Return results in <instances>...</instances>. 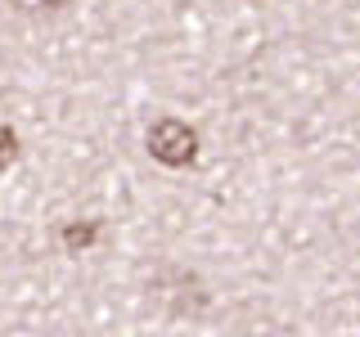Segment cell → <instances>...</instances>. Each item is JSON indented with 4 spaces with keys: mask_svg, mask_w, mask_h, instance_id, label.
I'll return each instance as SVG.
<instances>
[{
    "mask_svg": "<svg viewBox=\"0 0 360 337\" xmlns=\"http://www.w3.org/2000/svg\"><path fill=\"white\" fill-rule=\"evenodd\" d=\"M149 301L162 315H172V319H202L212 292H207V284H202L198 270L167 261V265H158L153 279H149Z\"/></svg>",
    "mask_w": 360,
    "mask_h": 337,
    "instance_id": "obj_1",
    "label": "cell"
},
{
    "mask_svg": "<svg viewBox=\"0 0 360 337\" xmlns=\"http://www.w3.org/2000/svg\"><path fill=\"white\" fill-rule=\"evenodd\" d=\"M144 149H149L153 162L180 171V166L198 162V131L189 126V121H180V117H158L153 126L144 131Z\"/></svg>",
    "mask_w": 360,
    "mask_h": 337,
    "instance_id": "obj_2",
    "label": "cell"
},
{
    "mask_svg": "<svg viewBox=\"0 0 360 337\" xmlns=\"http://www.w3.org/2000/svg\"><path fill=\"white\" fill-rule=\"evenodd\" d=\"M99 230H104V225H99V220H68V225H63V234H59L63 252H68V256H82L86 247H95Z\"/></svg>",
    "mask_w": 360,
    "mask_h": 337,
    "instance_id": "obj_3",
    "label": "cell"
},
{
    "mask_svg": "<svg viewBox=\"0 0 360 337\" xmlns=\"http://www.w3.org/2000/svg\"><path fill=\"white\" fill-rule=\"evenodd\" d=\"M9 9L22 18H59L72 9V0H9Z\"/></svg>",
    "mask_w": 360,
    "mask_h": 337,
    "instance_id": "obj_4",
    "label": "cell"
},
{
    "mask_svg": "<svg viewBox=\"0 0 360 337\" xmlns=\"http://www.w3.org/2000/svg\"><path fill=\"white\" fill-rule=\"evenodd\" d=\"M14 162H18V135H14V126L0 121V171H9Z\"/></svg>",
    "mask_w": 360,
    "mask_h": 337,
    "instance_id": "obj_5",
    "label": "cell"
},
{
    "mask_svg": "<svg viewBox=\"0 0 360 337\" xmlns=\"http://www.w3.org/2000/svg\"><path fill=\"white\" fill-rule=\"evenodd\" d=\"M243 5H262V0H243Z\"/></svg>",
    "mask_w": 360,
    "mask_h": 337,
    "instance_id": "obj_6",
    "label": "cell"
}]
</instances>
